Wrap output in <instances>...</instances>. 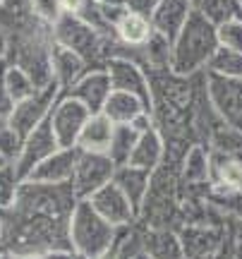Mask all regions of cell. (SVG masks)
Masks as SVG:
<instances>
[{"label":"cell","instance_id":"obj_1","mask_svg":"<svg viewBox=\"0 0 242 259\" xmlns=\"http://www.w3.org/2000/svg\"><path fill=\"white\" fill-rule=\"evenodd\" d=\"M72 185H43L22 180L15 202L3 209L0 252L15 257L51 254L70 245V219L77 206Z\"/></svg>","mask_w":242,"mask_h":259},{"label":"cell","instance_id":"obj_2","mask_svg":"<svg viewBox=\"0 0 242 259\" xmlns=\"http://www.w3.org/2000/svg\"><path fill=\"white\" fill-rule=\"evenodd\" d=\"M218 29L214 22L202 15L192 12V17L187 19L182 31L173 41V60L170 70L180 77H195L199 72H206V65L218 51Z\"/></svg>","mask_w":242,"mask_h":259},{"label":"cell","instance_id":"obj_3","mask_svg":"<svg viewBox=\"0 0 242 259\" xmlns=\"http://www.w3.org/2000/svg\"><path fill=\"white\" fill-rule=\"evenodd\" d=\"M120 228H115L93 209L86 199H79L70 219V245L84 257L96 259L115 247Z\"/></svg>","mask_w":242,"mask_h":259},{"label":"cell","instance_id":"obj_4","mask_svg":"<svg viewBox=\"0 0 242 259\" xmlns=\"http://www.w3.org/2000/svg\"><path fill=\"white\" fill-rule=\"evenodd\" d=\"M177 231H180V240H182L187 259L221 254L230 245V221L185 223Z\"/></svg>","mask_w":242,"mask_h":259},{"label":"cell","instance_id":"obj_5","mask_svg":"<svg viewBox=\"0 0 242 259\" xmlns=\"http://www.w3.org/2000/svg\"><path fill=\"white\" fill-rule=\"evenodd\" d=\"M115 170H118V163L108 154L82 151L79 149L77 168H75V176H72V190H75L77 199H89L93 192H99L101 187L113 183Z\"/></svg>","mask_w":242,"mask_h":259},{"label":"cell","instance_id":"obj_6","mask_svg":"<svg viewBox=\"0 0 242 259\" xmlns=\"http://www.w3.org/2000/svg\"><path fill=\"white\" fill-rule=\"evenodd\" d=\"M89 118H91V111L84 103H79L77 99L67 96V94L58 96L48 122H51V127L56 132V139H58V144H60V149L77 147L79 135H82V130Z\"/></svg>","mask_w":242,"mask_h":259},{"label":"cell","instance_id":"obj_7","mask_svg":"<svg viewBox=\"0 0 242 259\" xmlns=\"http://www.w3.org/2000/svg\"><path fill=\"white\" fill-rule=\"evenodd\" d=\"M58 149H60V144H58L56 132H53L48 120L43 125H38L36 130H31L27 137H24V142H22L19 156L15 158V166H12L19 183L27 180L31 176V170L36 166H41L48 156H53Z\"/></svg>","mask_w":242,"mask_h":259},{"label":"cell","instance_id":"obj_8","mask_svg":"<svg viewBox=\"0 0 242 259\" xmlns=\"http://www.w3.org/2000/svg\"><path fill=\"white\" fill-rule=\"evenodd\" d=\"M103 70L111 77L113 92L134 94V96H139L141 101L151 108V99H154V96H151V77H149V70H147L144 65L137 63V60H132V58L115 56L103 65Z\"/></svg>","mask_w":242,"mask_h":259},{"label":"cell","instance_id":"obj_9","mask_svg":"<svg viewBox=\"0 0 242 259\" xmlns=\"http://www.w3.org/2000/svg\"><path fill=\"white\" fill-rule=\"evenodd\" d=\"M58 96H60V87L56 82L38 89L34 96H29L24 101H19L12 111V118H10V127L17 130L22 137H27L31 130H36L38 125L51 118V111L56 106Z\"/></svg>","mask_w":242,"mask_h":259},{"label":"cell","instance_id":"obj_10","mask_svg":"<svg viewBox=\"0 0 242 259\" xmlns=\"http://www.w3.org/2000/svg\"><path fill=\"white\" fill-rule=\"evenodd\" d=\"M206 84H209V101L214 106L218 120L235 130H242V79L206 74Z\"/></svg>","mask_w":242,"mask_h":259},{"label":"cell","instance_id":"obj_11","mask_svg":"<svg viewBox=\"0 0 242 259\" xmlns=\"http://www.w3.org/2000/svg\"><path fill=\"white\" fill-rule=\"evenodd\" d=\"M86 202L91 204L93 209L101 213L111 226L120 228V231L122 228H132V226H137L139 213H137V209H134L132 202L127 199V194L122 192L115 183H108L106 187H101V190H99V192H93Z\"/></svg>","mask_w":242,"mask_h":259},{"label":"cell","instance_id":"obj_12","mask_svg":"<svg viewBox=\"0 0 242 259\" xmlns=\"http://www.w3.org/2000/svg\"><path fill=\"white\" fill-rule=\"evenodd\" d=\"M60 94H67V96L77 99L91 113H103V106L108 101V96L113 94V84L103 67H91L79 82H75L70 89H65Z\"/></svg>","mask_w":242,"mask_h":259},{"label":"cell","instance_id":"obj_13","mask_svg":"<svg viewBox=\"0 0 242 259\" xmlns=\"http://www.w3.org/2000/svg\"><path fill=\"white\" fill-rule=\"evenodd\" d=\"M192 12H195V8L189 0H156L149 19L156 34L175 41V36L187 24V19L192 17Z\"/></svg>","mask_w":242,"mask_h":259},{"label":"cell","instance_id":"obj_14","mask_svg":"<svg viewBox=\"0 0 242 259\" xmlns=\"http://www.w3.org/2000/svg\"><path fill=\"white\" fill-rule=\"evenodd\" d=\"M79 149H58L53 156H48L41 166L31 170L27 180L31 183H43V185H72V176L77 168Z\"/></svg>","mask_w":242,"mask_h":259},{"label":"cell","instance_id":"obj_15","mask_svg":"<svg viewBox=\"0 0 242 259\" xmlns=\"http://www.w3.org/2000/svg\"><path fill=\"white\" fill-rule=\"evenodd\" d=\"M51 70H53V82L60 87V92H65V89H70L72 84L79 82L84 74L91 70V65L86 63V58H82L72 48L53 44V51H51Z\"/></svg>","mask_w":242,"mask_h":259},{"label":"cell","instance_id":"obj_16","mask_svg":"<svg viewBox=\"0 0 242 259\" xmlns=\"http://www.w3.org/2000/svg\"><path fill=\"white\" fill-rule=\"evenodd\" d=\"M141 247L151 259H187L177 228H139Z\"/></svg>","mask_w":242,"mask_h":259},{"label":"cell","instance_id":"obj_17","mask_svg":"<svg viewBox=\"0 0 242 259\" xmlns=\"http://www.w3.org/2000/svg\"><path fill=\"white\" fill-rule=\"evenodd\" d=\"M166 151H168L166 137H163L159 132V127L154 125V127L144 130L139 135V142H137V147H134V151H132V156H130V166L144 168V170L154 173V170L163 163Z\"/></svg>","mask_w":242,"mask_h":259},{"label":"cell","instance_id":"obj_18","mask_svg":"<svg viewBox=\"0 0 242 259\" xmlns=\"http://www.w3.org/2000/svg\"><path fill=\"white\" fill-rule=\"evenodd\" d=\"M151 176H154V173L144 170V168L130 166V163L118 166V170H115L113 183L127 194V199H130L132 206L137 209V213L141 211V206L147 202V194H149V190H151Z\"/></svg>","mask_w":242,"mask_h":259},{"label":"cell","instance_id":"obj_19","mask_svg":"<svg viewBox=\"0 0 242 259\" xmlns=\"http://www.w3.org/2000/svg\"><path fill=\"white\" fill-rule=\"evenodd\" d=\"M113 135H115V122H113L106 113H91V118L86 120L82 135H79L77 149H82V151H101V154H108Z\"/></svg>","mask_w":242,"mask_h":259},{"label":"cell","instance_id":"obj_20","mask_svg":"<svg viewBox=\"0 0 242 259\" xmlns=\"http://www.w3.org/2000/svg\"><path fill=\"white\" fill-rule=\"evenodd\" d=\"M103 113L111 118L115 125H132V122L141 118L144 113H151V108L141 101L139 96L127 92H113L108 101L103 106Z\"/></svg>","mask_w":242,"mask_h":259},{"label":"cell","instance_id":"obj_21","mask_svg":"<svg viewBox=\"0 0 242 259\" xmlns=\"http://www.w3.org/2000/svg\"><path fill=\"white\" fill-rule=\"evenodd\" d=\"M113 36L120 41L122 46L127 48H141L151 36H154V24H151L149 15H141V12H127L122 22L115 27Z\"/></svg>","mask_w":242,"mask_h":259},{"label":"cell","instance_id":"obj_22","mask_svg":"<svg viewBox=\"0 0 242 259\" xmlns=\"http://www.w3.org/2000/svg\"><path fill=\"white\" fill-rule=\"evenodd\" d=\"M206 147L211 149V154H216V156H223V158L240 161L242 163V130H235V127H230V125H223V122H221V125L211 132Z\"/></svg>","mask_w":242,"mask_h":259},{"label":"cell","instance_id":"obj_23","mask_svg":"<svg viewBox=\"0 0 242 259\" xmlns=\"http://www.w3.org/2000/svg\"><path fill=\"white\" fill-rule=\"evenodd\" d=\"M139 130L134 125H115V135H113V142H111V149H108V156L118 163V166H125L130 163V156L137 142H139Z\"/></svg>","mask_w":242,"mask_h":259},{"label":"cell","instance_id":"obj_24","mask_svg":"<svg viewBox=\"0 0 242 259\" xmlns=\"http://www.w3.org/2000/svg\"><path fill=\"white\" fill-rule=\"evenodd\" d=\"M206 74L242 79V53L218 46V51L211 56V60H209V65H206Z\"/></svg>","mask_w":242,"mask_h":259},{"label":"cell","instance_id":"obj_25","mask_svg":"<svg viewBox=\"0 0 242 259\" xmlns=\"http://www.w3.org/2000/svg\"><path fill=\"white\" fill-rule=\"evenodd\" d=\"M211 185H223L242 192V163L211 154Z\"/></svg>","mask_w":242,"mask_h":259},{"label":"cell","instance_id":"obj_26","mask_svg":"<svg viewBox=\"0 0 242 259\" xmlns=\"http://www.w3.org/2000/svg\"><path fill=\"white\" fill-rule=\"evenodd\" d=\"M5 87H8V92L15 103L24 101V99H29V96H34L38 92V87L29 77V72H24L22 67L8 63V60H5Z\"/></svg>","mask_w":242,"mask_h":259},{"label":"cell","instance_id":"obj_27","mask_svg":"<svg viewBox=\"0 0 242 259\" xmlns=\"http://www.w3.org/2000/svg\"><path fill=\"white\" fill-rule=\"evenodd\" d=\"M197 12H202L209 22L221 27V24L230 22V19L242 17V3L240 0H202Z\"/></svg>","mask_w":242,"mask_h":259},{"label":"cell","instance_id":"obj_28","mask_svg":"<svg viewBox=\"0 0 242 259\" xmlns=\"http://www.w3.org/2000/svg\"><path fill=\"white\" fill-rule=\"evenodd\" d=\"M29 10L46 27H56V22L65 15L63 0H29Z\"/></svg>","mask_w":242,"mask_h":259},{"label":"cell","instance_id":"obj_29","mask_svg":"<svg viewBox=\"0 0 242 259\" xmlns=\"http://www.w3.org/2000/svg\"><path fill=\"white\" fill-rule=\"evenodd\" d=\"M216 29H218V44L221 46L242 53V17L230 19V22H225Z\"/></svg>","mask_w":242,"mask_h":259},{"label":"cell","instance_id":"obj_30","mask_svg":"<svg viewBox=\"0 0 242 259\" xmlns=\"http://www.w3.org/2000/svg\"><path fill=\"white\" fill-rule=\"evenodd\" d=\"M22 142H24V137L19 135L17 130H12L10 125L8 127H0V151L12 161V166H15V158L19 156Z\"/></svg>","mask_w":242,"mask_h":259},{"label":"cell","instance_id":"obj_31","mask_svg":"<svg viewBox=\"0 0 242 259\" xmlns=\"http://www.w3.org/2000/svg\"><path fill=\"white\" fill-rule=\"evenodd\" d=\"M17 185H19V180H17V176H15V170H12V168L0 170V211H3V209H8L10 204L15 202Z\"/></svg>","mask_w":242,"mask_h":259},{"label":"cell","instance_id":"obj_32","mask_svg":"<svg viewBox=\"0 0 242 259\" xmlns=\"http://www.w3.org/2000/svg\"><path fill=\"white\" fill-rule=\"evenodd\" d=\"M17 103L12 101L8 87H5V63H0V127H8L12 111H15Z\"/></svg>","mask_w":242,"mask_h":259},{"label":"cell","instance_id":"obj_33","mask_svg":"<svg viewBox=\"0 0 242 259\" xmlns=\"http://www.w3.org/2000/svg\"><path fill=\"white\" fill-rule=\"evenodd\" d=\"M230 254L242 259V221H230Z\"/></svg>","mask_w":242,"mask_h":259},{"label":"cell","instance_id":"obj_34","mask_svg":"<svg viewBox=\"0 0 242 259\" xmlns=\"http://www.w3.org/2000/svg\"><path fill=\"white\" fill-rule=\"evenodd\" d=\"M48 259H89V257H84L82 252H77L75 247H63V250L51 252Z\"/></svg>","mask_w":242,"mask_h":259},{"label":"cell","instance_id":"obj_35","mask_svg":"<svg viewBox=\"0 0 242 259\" xmlns=\"http://www.w3.org/2000/svg\"><path fill=\"white\" fill-rule=\"evenodd\" d=\"M10 56V34L8 29L0 24V63H5Z\"/></svg>","mask_w":242,"mask_h":259},{"label":"cell","instance_id":"obj_36","mask_svg":"<svg viewBox=\"0 0 242 259\" xmlns=\"http://www.w3.org/2000/svg\"><path fill=\"white\" fill-rule=\"evenodd\" d=\"M96 259H120V238L115 242V247H111L106 254H101V257H96Z\"/></svg>","mask_w":242,"mask_h":259},{"label":"cell","instance_id":"obj_37","mask_svg":"<svg viewBox=\"0 0 242 259\" xmlns=\"http://www.w3.org/2000/svg\"><path fill=\"white\" fill-rule=\"evenodd\" d=\"M8 168H12V161H10V158L0 151V170H8Z\"/></svg>","mask_w":242,"mask_h":259},{"label":"cell","instance_id":"obj_38","mask_svg":"<svg viewBox=\"0 0 242 259\" xmlns=\"http://www.w3.org/2000/svg\"><path fill=\"white\" fill-rule=\"evenodd\" d=\"M99 5H127V0H99Z\"/></svg>","mask_w":242,"mask_h":259},{"label":"cell","instance_id":"obj_39","mask_svg":"<svg viewBox=\"0 0 242 259\" xmlns=\"http://www.w3.org/2000/svg\"><path fill=\"white\" fill-rule=\"evenodd\" d=\"M17 259H48V254H24V257H17Z\"/></svg>","mask_w":242,"mask_h":259},{"label":"cell","instance_id":"obj_40","mask_svg":"<svg viewBox=\"0 0 242 259\" xmlns=\"http://www.w3.org/2000/svg\"><path fill=\"white\" fill-rule=\"evenodd\" d=\"M228 247H230V245H228ZM225 252H221V254H211V257H199V259H225Z\"/></svg>","mask_w":242,"mask_h":259},{"label":"cell","instance_id":"obj_41","mask_svg":"<svg viewBox=\"0 0 242 259\" xmlns=\"http://www.w3.org/2000/svg\"><path fill=\"white\" fill-rule=\"evenodd\" d=\"M130 259H151V257L144 250H141V252H137V254H134V257H130Z\"/></svg>","mask_w":242,"mask_h":259},{"label":"cell","instance_id":"obj_42","mask_svg":"<svg viewBox=\"0 0 242 259\" xmlns=\"http://www.w3.org/2000/svg\"><path fill=\"white\" fill-rule=\"evenodd\" d=\"M0 259H17L15 254H10V252H0Z\"/></svg>","mask_w":242,"mask_h":259},{"label":"cell","instance_id":"obj_43","mask_svg":"<svg viewBox=\"0 0 242 259\" xmlns=\"http://www.w3.org/2000/svg\"><path fill=\"white\" fill-rule=\"evenodd\" d=\"M189 3H192V8L195 10H199V5H202V0H189Z\"/></svg>","mask_w":242,"mask_h":259},{"label":"cell","instance_id":"obj_44","mask_svg":"<svg viewBox=\"0 0 242 259\" xmlns=\"http://www.w3.org/2000/svg\"><path fill=\"white\" fill-rule=\"evenodd\" d=\"M0 240H3V211H0Z\"/></svg>","mask_w":242,"mask_h":259},{"label":"cell","instance_id":"obj_45","mask_svg":"<svg viewBox=\"0 0 242 259\" xmlns=\"http://www.w3.org/2000/svg\"><path fill=\"white\" fill-rule=\"evenodd\" d=\"M3 3H5V0H0V8H3Z\"/></svg>","mask_w":242,"mask_h":259},{"label":"cell","instance_id":"obj_46","mask_svg":"<svg viewBox=\"0 0 242 259\" xmlns=\"http://www.w3.org/2000/svg\"><path fill=\"white\" fill-rule=\"evenodd\" d=\"M240 3H242V0H240Z\"/></svg>","mask_w":242,"mask_h":259}]
</instances>
